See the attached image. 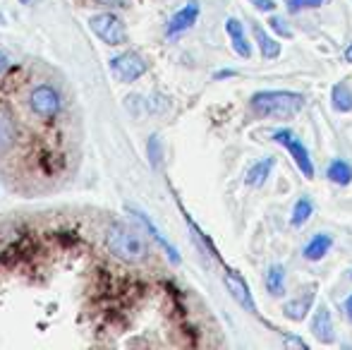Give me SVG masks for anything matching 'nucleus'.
Instances as JSON below:
<instances>
[{
    "label": "nucleus",
    "instance_id": "nucleus-1",
    "mask_svg": "<svg viewBox=\"0 0 352 350\" xmlns=\"http://www.w3.org/2000/svg\"><path fill=\"white\" fill-rule=\"evenodd\" d=\"M305 96L295 91H256L252 96V111L256 118H274V120H290L302 111Z\"/></svg>",
    "mask_w": 352,
    "mask_h": 350
},
{
    "label": "nucleus",
    "instance_id": "nucleus-2",
    "mask_svg": "<svg viewBox=\"0 0 352 350\" xmlns=\"http://www.w3.org/2000/svg\"><path fill=\"white\" fill-rule=\"evenodd\" d=\"M106 245L111 248V252L116 257H120L122 262H130V264L144 262L148 254L146 243H144L142 235L122 223H113L106 230Z\"/></svg>",
    "mask_w": 352,
    "mask_h": 350
},
{
    "label": "nucleus",
    "instance_id": "nucleus-3",
    "mask_svg": "<svg viewBox=\"0 0 352 350\" xmlns=\"http://www.w3.org/2000/svg\"><path fill=\"white\" fill-rule=\"evenodd\" d=\"M89 24H91V32L96 34L103 43H108V46H120V43L127 41L125 24H122V19L116 17L113 12L94 14V17L89 19Z\"/></svg>",
    "mask_w": 352,
    "mask_h": 350
},
{
    "label": "nucleus",
    "instance_id": "nucleus-4",
    "mask_svg": "<svg viewBox=\"0 0 352 350\" xmlns=\"http://www.w3.org/2000/svg\"><path fill=\"white\" fill-rule=\"evenodd\" d=\"M29 106L38 118L51 120V118H56L60 113V94L51 85H38L29 96Z\"/></svg>",
    "mask_w": 352,
    "mask_h": 350
},
{
    "label": "nucleus",
    "instance_id": "nucleus-5",
    "mask_svg": "<svg viewBox=\"0 0 352 350\" xmlns=\"http://www.w3.org/2000/svg\"><path fill=\"white\" fill-rule=\"evenodd\" d=\"M274 142H278L280 146H285V149L290 151V156L295 159V164L300 166L302 175L314 177V164H311L309 151H307V146L300 142V137L292 135L290 130H278V132H274Z\"/></svg>",
    "mask_w": 352,
    "mask_h": 350
},
{
    "label": "nucleus",
    "instance_id": "nucleus-6",
    "mask_svg": "<svg viewBox=\"0 0 352 350\" xmlns=\"http://www.w3.org/2000/svg\"><path fill=\"white\" fill-rule=\"evenodd\" d=\"M111 70L120 82H135L146 72V63L137 53H122L111 61Z\"/></svg>",
    "mask_w": 352,
    "mask_h": 350
},
{
    "label": "nucleus",
    "instance_id": "nucleus-7",
    "mask_svg": "<svg viewBox=\"0 0 352 350\" xmlns=\"http://www.w3.org/2000/svg\"><path fill=\"white\" fill-rule=\"evenodd\" d=\"M226 288H228V293L235 298V303L237 305H242V307L247 309V312H256V305H254V300H252V295H250V288H247V283H245V278H242L237 271H228L226 274Z\"/></svg>",
    "mask_w": 352,
    "mask_h": 350
},
{
    "label": "nucleus",
    "instance_id": "nucleus-8",
    "mask_svg": "<svg viewBox=\"0 0 352 350\" xmlns=\"http://www.w3.org/2000/svg\"><path fill=\"white\" fill-rule=\"evenodd\" d=\"M197 17H199V3H197V0H190V3H187L182 10H177V12L173 14L170 22H168V36H175V34H180V32H187V29L197 22Z\"/></svg>",
    "mask_w": 352,
    "mask_h": 350
},
{
    "label": "nucleus",
    "instance_id": "nucleus-9",
    "mask_svg": "<svg viewBox=\"0 0 352 350\" xmlns=\"http://www.w3.org/2000/svg\"><path fill=\"white\" fill-rule=\"evenodd\" d=\"M127 211H130V214H132V216H135V219H137V221H140V223L144 226V228H146V230H148V235H151V238H153V240H156V243H158V245H161V248H163V250H166V254H168V257H170V262H173V264H180V254H177V250H175V248H173V245H170V243H168V240H166V238H163V235H161V230H158V228H156V226H153V221H151V219H148V216H146V214H144V211H140V209H135V206H127Z\"/></svg>",
    "mask_w": 352,
    "mask_h": 350
},
{
    "label": "nucleus",
    "instance_id": "nucleus-10",
    "mask_svg": "<svg viewBox=\"0 0 352 350\" xmlns=\"http://www.w3.org/2000/svg\"><path fill=\"white\" fill-rule=\"evenodd\" d=\"M314 295H316V288L311 285V288H307L300 298H295V300H290V303L283 305V314H285V319L302 322V319L307 317V312H309L311 303H314Z\"/></svg>",
    "mask_w": 352,
    "mask_h": 350
},
{
    "label": "nucleus",
    "instance_id": "nucleus-11",
    "mask_svg": "<svg viewBox=\"0 0 352 350\" xmlns=\"http://www.w3.org/2000/svg\"><path fill=\"white\" fill-rule=\"evenodd\" d=\"M311 333L316 336V341L331 343L333 341V322H331V312L321 305L311 317Z\"/></svg>",
    "mask_w": 352,
    "mask_h": 350
},
{
    "label": "nucleus",
    "instance_id": "nucleus-12",
    "mask_svg": "<svg viewBox=\"0 0 352 350\" xmlns=\"http://www.w3.org/2000/svg\"><path fill=\"white\" fill-rule=\"evenodd\" d=\"M226 32H228V36H230L232 48H235L237 56L250 58V56H252V46H250V41H247L245 29H242V22H240V19H235V17L228 19V22H226Z\"/></svg>",
    "mask_w": 352,
    "mask_h": 350
},
{
    "label": "nucleus",
    "instance_id": "nucleus-13",
    "mask_svg": "<svg viewBox=\"0 0 352 350\" xmlns=\"http://www.w3.org/2000/svg\"><path fill=\"white\" fill-rule=\"evenodd\" d=\"M331 245H333V238L326 233H319L307 243V248L302 254H305L307 262H319V259H324V254L331 250Z\"/></svg>",
    "mask_w": 352,
    "mask_h": 350
},
{
    "label": "nucleus",
    "instance_id": "nucleus-14",
    "mask_svg": "<svg viewBox=\"0 0 352 350\" xmlns=\"http://www.w3.org/2000/svg\"><path fill=\"white\" fill-rule=\"evenodd\" d=\"M274 164H276V161L271 159V156L256 161V164L247 171V185H250V187H261V185H264L266 177H269V173H271V168H274Z\"/></svg>",
    "mask_w": 352,
    "mask_h": 350
},
{
    "label": "nucleus",
    "instance_id": "nucleus-15",
    "mask_svg": "<svg viewBox=\"0 0 352 350\" xmlns=\"http://www.w3.org/2000/svg\"><path fill=\"white\" fill-rule=\"evenodd\" d=\"M252 29H254V39L259 41L261 56H264L266 61H271V58H278L280 56V43L276 41V39H271L256 22H254V27H252Z\"/></svg>",
    "mask_w": 352,
    "mask_h": 350
},
{
    "label": "nucleus",
    "instance_id": "nucleus-16",
    "mask_svg": "<svg viewBox=\"0 0 352 350\" xmlns=\"http://www.w3.org/2000/svg\"><path fill=\"white\" fill-rule=\"evenodd\" d=\"M326 175H329L331 182H336V185H350L352 180V166L348 164V161L343 159H336L331 161L329 171H326Z\"/></svg>",
    "mask_w": 352,
    "mask_h": 350
},
{
    "label": "nucleus",
    "instance_id": "nucleus-17",
    "mask_svg": "<svg viewBox=\"0 0 352 350\" xmlns=\"http://www.w3.org/2000/svg\"><path fill=\"white\" fill-rule=\"evenodd\" d=\"M331 101H333V108L340 113H350L352 111V91L348 85H343V82H338V85L333 87V91H331Z\"/></svg>",
    "mask_w": 352,
    "mask_h": 350
},
{
    "label": "nucleus",
    "instance_id": "nucleus-18",
    "mask_svg": "<svg viewBox=\"0 0 352 350\" xmlns=\"http://www.w3.org/2000/svg\"><path fill=\"white\" fill-rule=\"evenodd\" d=\"M266 290L271 295H283L285 293V269L280 264H274L266 274Z\"/></svg>",
    "mask_w": 352,
    "mask_h": 350
},
{
    "label": "nucleus",
    "instance_id": "nucleus-19",
    "mask_svg": "<svg viewBox=\"0 0 352 350\" xmlns=\"http://www.w3.org/2000/svg\"><path fill=\"white\" fill-rule=\"evenodd\" d=\"M314 214V204H311L307 197H300L295 204V209H292V216H290V223L292 226H305L307 221H309V216Z\"/></svg>",
    "mask_w": 352,
    "mask_h": 350
},
{
    "label": "nucleus",
    "instance_id": "nucleus-20",
    "mask_svg": "<svg viewBox=\"0 0 352 350\" xmlns=\"http://www.w3.org/2000/svg\"><path fill=\"white\" fill-rule=\"evenodd\" d=\"M12 142H14V125L10 120V116L0 113V154L8 151L12 146Z\"/></svg>",
    "mask_w": 352,
    "mask_h": 350
},
{
    "label": "nucleus",
    "instance_id": "nucleus-21",
    "mask_svg": "<svg viewBox=\"0 0 352 350\" xmlns=\"http://www.w3.org/2000/svg\"><path fill=\"white\" fill-rule=\"evenodd\" d=\"M321 3H324V0H285L290 12H300V10H307V8H319Z\"/></svg>",
    "mask_w": 352,
    "mask_h": 350
},
{
    "label": "nucleus",
    "instance_id": "nucleus-22",
    "mask_svg": "<svg viewBox=\"0 0 352 350\" xmlns=\"http://www.w3.org/2000/svg\"><path fill=\"white\" fill-rule=\"evenodd\" d=\"M148 159H151L153 168L161 164V142H158V135H153L151 140H148Z\"/></svg>",
    "mask_w": 352,
    "mask_h": 350
},
{
    "label": "nucleus",
    "instance_id": "nucleus-23",
    "mask_svg": "<svg viewBox=\"0 0 352 350\" xmlns=\"http://www.w3.org/2000/svg\"><path fill=\"white\" fill-rule=\"evenodd\" d=\"M269 24H271V29H274V32L280 34V36H285V39L292 36V29L287 27V22L283 17H276V14H274V17L269 19Z\"/></svg>",
    "mask_w": 352,
    "mask_h": 350
},
{
    "label": "nucleus",
    "instance_id": "nucleus-24",
    "mask_svg": "<svg viewBox=\"0 0 352 350\" xmlns=\"http://www.w3.org/2000/svg\"><path fill=\"white\" fill-rule=\"evenodd\" d=\"M252 3H254L261 12H274L276 10V0H252Z\"/></svg>",
    "mask_w": 352,
    "mask_h": 350
},
{
    "label": "nucleus",
    "instance_id": "nucleus-25",
    "mask_svg": "<svg viewBox=\"0 0 352 350\" xmlns=\"http://www.w3.org/2000/svg\"><path fill=\"white\" fill-rule=\"evenodd\" d=\"M8 65H10V58L5 56L3 51H0V75H3V72L8 70Z\"/></svg>",
    "mask_w": 352,
    "mask_h": 350
},
{
    "label": "nucleus",
    "instance_id": "nucleus-26",
    "mask_svg": "<svg viewBox=\"0 0 352 350\" xmlns=\"http://www.w3.org/2000/svg\"><path fill=\"white\" fill-rule=\"evenodd\" d=\"M101 5H113V8H125V0H98Z\"/></svg>",
    "mask_w": 352,
    "mask_h": 350
},
{
    "label": "nucleus",
    "instance_id": "nucleus-27",
    "mask_svg": "<svg viewBox=\"0 0 352 350\" xmlns=\"http://www.w3.org/2000/svg\"><path fill=\"white\" fill-rule=\"evenodd\" d=\"M345 312H348V317H350V322H352V295L348 300H345Z\"/></svg>",
    "mask_w": 352,
    "mask_h": 350
},
{
    "label": "nucleus",
    "instance_id": "nucleus-28",
    "mask_svg": "<svg viewBox=\"0 0 352 350\" xmlns=\"http://www.w3.org/2000/svg\"><path fill=\"white\" fill-rule=\"evenodd\" d=\"M232 75H235L232 70H223V72H218V75H216V80H226V77H232Z\"/></svg>",
    "mask_w": 352,
    "mask_h": 350
},
{
    "label": "nucleus",
    "instance_id": "nucleus-29",
    "mask_svg": "<svg viewBox=\"0 0 352 350\" xmlns=\"http://www.w3.org/2000/svg\"><path fill=\"white\" fill-rule=\"evenodd\" d=\"M287 343H292V346H300V348H307L305 341H300V338H287Z\"/></svg>",
    "mask_w": 352,
    "mask_h": 350
},
{
    "label": "nucleus",
    "instance_id": "nucleus-30",
    "mask_svg": "<svg viewBox=\"0 0 352 350\" xmlns=\"http://www.w3.org/2000/svg\"><path fill=\"white\" fill-rule=\"evenodd\" d=\"M345 61H348V63H352V43H350L348 48H345Z\"/></svg>",
    "mask_w": 352,
    "mask_h": 350
},
{
    "label": "nucleus",
    "instance_id": "nucleus-31",
    "mask_svg": "<svg viewBox=\"0 0 352 350\" xmlns=\"http://www.w3.org/2000/svg\"><path fill=\"white\" fill-rule=\"evenodd\" d=\"M19 3H24V5H27V3H29V0H19Z\"/></svg>",
    "mask_w": 352,
    "mask_h": 350
},
{
    "label": "nucleus",
    "instance_id": "nucleus-32",
    "mask_svg": "<svg viewBox=\"0 0 352 350\" xmlns=\"http://www.w3.org/2000/svg\"><path fill=\"white\" fill-rule=\"evenodd\" d=\"M350 278H352V274H350Z\"/></svg>",
    "mask_w": 352,
    "mask_h": 350
}]
</instances>
